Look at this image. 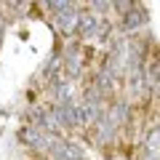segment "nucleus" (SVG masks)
Wrapping results in <instances>:
<instances>
[{"instance_id": "39448f33", "label": "nucleus", "mask_w": 160, "mask_h": 160, "mask_svg": "<svg viewBox=\"0 0 160 160\" xmlns=\"http://www.w3.org/2000/svg\"><path fill=\"white\" fill-rule=\"evenodd\" d=\"M3 27H6V24H3V19H0V32H3Z\"/></svg>"}, {"instance_id": "20e7f679", "label": "nucleus", "mask_w": 160, "mask_h": 160, "mask_svg": "<svg viewBox=\"0 0 160 160\" xmlns=\"http://www.w3.org/2000/svg\"><path fill=\"white\" fill-rule=\"evenodd\" d=\"M142 160H160V158H155V155H147V152H144V158Z\"/></svg>"}, {"instance_id": "7ed1b4c3", "label": "nucleus", "mask_w": 160, "mask_h": 160, "mask_svg": "<svg viewBox=\"0 0 160 160\" xmlns=\"http://www.w3.org/2000/svg\"><path fill=\"white\" fill-rule=\"evenodd\" d=\"M144 149H147V155H155V158H160V128H152V131L147 133Z\"/></svg>"}, {"instance_id": "f03ea898", "label": "nucleus", "mask_w": 160, "mask_h": 160, "mask_svg": "<svg viewBox=\"0 0 160 160\" xmlns=\"http://www.w3.org/2000/svg\"><path fill=\"white\" fill-rule=\"evenodd\" d=\"M142 24H147V11H144L142 6H131V8H128V13L123 16V27H126V32L142 27Z\"/></svg>"}, {"instance_id": "f257e3e1", "label": "nucleus", "mask_w": 160, "mask_h": 160, "mask_svg": "<svg viewBox=\"0 0 160 160\" xmlns=\"http://www.w3.org/2000/svg\"><path fill=\"white\" fill-rule=\"evenodd\" d=\"M51 155L56 160H83V152H80L78 147H72L69 142H64V139H59V142L53 144Z\"/></svg>"}]
</instances>
